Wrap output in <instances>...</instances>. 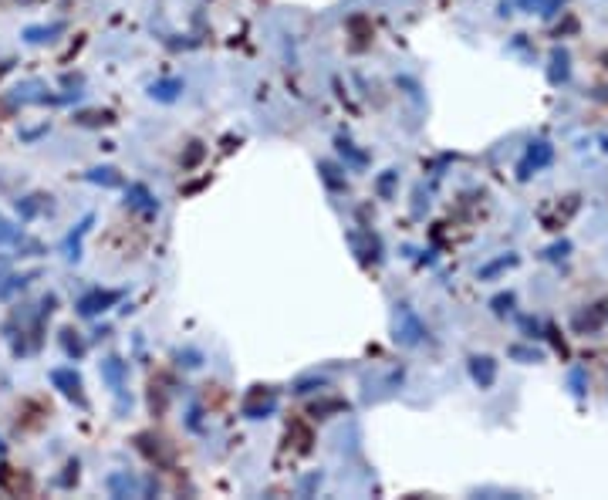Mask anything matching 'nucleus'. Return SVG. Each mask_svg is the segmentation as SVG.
<instances>
[{
  "label": "nucleus",
  "mask_w": 608,
  "mask_h": 500,
  "mask_svg": "<svg viewBox=\"0 0 608 500\" xmlns=\"http://www.w3.org/2000/svg\"><path fill=\"white\" fill-rule=\"evenodd\" d=\"M3 237H10V230H7V223L0 220V240H3Z\"/></svg>",
  "instance_id": "nucleus-1"
}]
</instances>
